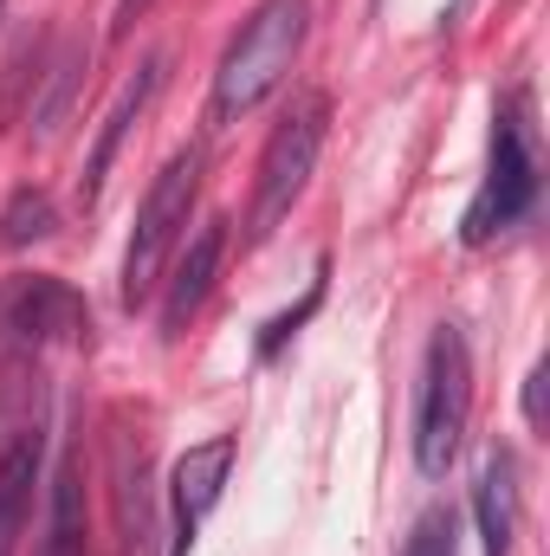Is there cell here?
Returning a JSON list of instances; mask_svg holds the SVG:
<instances>
[{"label":"cell","mask_w":550,"mask_h":556,"mask_svg":"<svg viewBox=\"0 0 550 556\" xmlns=\"http://www.w3.org/2000/svg\"><path fill=\"white\" fill-rule=\"evenodd\" d=\"M545 376H550L545 363L525 376V420H532V427H545Z\"/></svg>","instance_id":"obj_19"},{"label":"cell","mask_w":550,"mask_h":556,"mask_svg":"<svg viewBox=\"0 0 550 556\" xmlns=\"http://www.w3.org/2000/svg\"><path fill=\"white\" fill-rule=\"evenodd\" d=\"M162 78H168V59L162 52H149L142 59V72L117 91V104H111V117H104V130L91 142V162H85V201H98L104 194V175H111V162H117V149L130 142V130L142 124V111L155 104V91H162Z\"/></svg>","instance_id":"obj_9"},{"label":"cell","mask_w":550,"mask_h":556,"mask_svg":"<svg viewBox=\"0 0 550 556\" xmlns=\"http://www.w3.org/2000/svg\"><path fill=\"white\" fill-rule=\"evenodd\" d=\"M402 556H460V525H453V511H440V505L421 511Z\"/></svg>","instance_id":"obj_18"},{"label":"cell","mask_w":550,"mask_h":556,"mask_svg":"<svg viewBox=\"0 0 550 556\" xmlns=\"http://www.w3.org/2000/svg\"><path fill=\"white\" fill-rule=\"evenodd\" d=\"M304 26H311V0H260L253 7V20L234 33V46L221 52V72H214V98H208V124L214 130L253 117L291 78Z\"/></svg>","instance_id":"obj_1"},{"label":"cell","mask_w":550,"mask_h":556,"mask_svg":"<svg viewBox=\"0 0 550 556\" xmlns=\"http://www.w3.org/2000/svg\"><path fill=\"white\" fill-rule=\"evenodd\" d=\"M46 556H85V479H78V459H59V472H52Z\"/></svg>","instance_id":"obj_13"},{"label":"cell","mask_w":550,"mask_h":556,"mask_svg":"<svg viewBox=\"0 0 550 556\" xmlns=\"http://www.w3.org/2000/svg\"><path fill=\"white\" fill-rule=\"evenodd\" d=\"M0 337H13L20 350L78 343V337H91V304L65 278H13V285H0Z\"/></svg>","instance_id":"obj_6"},{"label":"cell","mask_w":550,"mask_h":556,"mask_svg":"<svg viewBox=\"0 0 550 556\" xmlns=\"http://www.w3.org/2000/svg\"><path fill=\"white\" fill-rule=\"evenodd\" d=\"M59 227V207L46 188H13L7 207H0V247H33Z\"/></svg>","instance_id":"obj_15"},{"label":"cell","mask_w":550,"mask_h":556,"mask_svg":"<svg viewBox=\"0 0 550 556\" xmlns=\"http://www.w3.org/2000/svg\"><path fill=\"white\" fill-rule=\"evenodd\" d=\"M142 7H149V0H117V13H111V39H124V33L137 26V20H142Z\"/></svg>","instance_id":"obj_20"},{"label":"cell","mask_w":550,"mask_h":556,"mask_svg":"<svg viewBox=\"0 0 550 556\" xmlns=\"http://www.w3.org/2000/svg\"><path fill=\"white\" fill-rule=\"evenodd\" d=\"M39 72H46V26L20 33V39H13V52H7V65H0V130L33 104L26 91L39 85Z\"/></svg>","instance_id":"obj_14"},{"label":"cell","mask_w":550,"mask_h":556,"mask_svg":"<svg viewBox=\"0 0 550 556\" xmlns=\"http://www.w3.org/2000/svg\"><path fill=\"white\" fill-rule=\"evenodd\" d=\"M85 72H91V52L72 39V46H59L52 59H46V72H39V98L26 104V124H33V137H59V124L72 117V104H78V91H85Z\"/></svg>","instance_id":"obj_12"},{"label":"cell","mask_w":550,"mask_h":556,"mask_svg":"<svg viewBox=\"0 0 550 556\" xmlns=\"http://www.w3.org/2000/svg\"><path fill=\"white\" fill-rule=\"evenodd\" d=\"M39 459L46 440L39 427H26L7 453H0V556H20V538L33 525V485H39Z\"/></svg>","instance_id":"obj_11"},{"label":"cell","mask_w":550,"mask_h":556,"mask_svg":"<svg viewBox=\"0 0 550 556\" xmlns=\"http://www.w3.org/2000/svg\"><path fill=\"white\" fill-rule=\"evenodd\" d=\"M0 7H7V0H0Z\"/></svg>","instance_id":"obj_21"},{"label":"cell","mask_w":550,"mask_h":556,"mask_svg":"<svg viewBox=\"0 0 550 556\" xmlns=\"http://www.w3.org/2000/svg\"><path fill=\"white\" fill-rule=\"evenodd\" d=\"M473 518H479V544H486V556H512V538H518V459H512L505 446H492L486 466H479Z\"/></svg>","instance_id":"obj_10"},{"label":"cell","mask_w":550,"mask_h":556,"mask_svg":"<svg viewBox=\"0 0 550 556\" xmlns=\"http://www.w3.org/2000/svg\"><path fill=\"white\" fill-rule=\"evenodd\" d=\"M473 415V356L453 324L427 337V376H421V408H414V466L421 479H440L460 453V433Z\"/></svg>","instance_id":"obj_4"},{"label":"cell","mask_w":550,"mask_h":556,"mask_svg":"<svg viewBox=\"0 0 550 556\" xmlns=\"http://www.w3.org/2000/svg\"><path fill=\"white\" fill-rule=\"evenodd\" d=\"M324 130H330V98L324 91H304L278 117V130L266 137V155H260V181H253V207H247V240H273V227L291 214V201L304 194V181L317 168Z\"/></svg>","instance_id":"obj_5"},{"label":"cell","mask_w":550,"mask_h":556,"mask_svg":"<svg viewBox=\"0 0 550 556\" xmlns=\"http://www.w3.org/2000/svg\"><path fill=\"white\" fill-rule=\"evenodd\" d=\"M195 194H201V149H175V155L162 162V175L149 181V194H142L137 233H130V253H124V285H117L124 311H142L149 291L162 285L175 240L188 233Z\"/></svg>","instance_id":"obj_3"},{"label":"cell","mask_w":550,"mask_h":556,"mask_svg":"<svg viewBox=\"0 0 550 556\" xmlns=\"http://www.w3.org/2000/svg\"><path fill=\"white\" fill-rule=\"evenodd\" d=\"M538 188H545V168H538L532 91H512V98L492 111V162H486V181H479L466 220H460V240H466V247L499 240L505 227H518V220L538 207Z\"/></svg>","instance_id":"obj_2"},{"label":"cell","mask_w":550,"mask_h":556,"mask_svg":"<svg viewBox=\"0 0 550 556\" xmlns=\"http://www.w3.org/2000/svg\"><path fill=\"white\" fill-rule=\"evenodd\" d=\"M227 472H234V433H214V440H201V446H188V453L175 459V472H168L175 544H168V556L195 551V538H201L208 511H214V505H221V492H227Z\"/></svg>","instance_id":"obj_7"},{"label":"cell","mask_w":550,"mask_h":556,"mask_svg":"<svg viewBox=\"0 0 550 556\" xmlns=\"http://www.w3.org/2000/svg\"><path fill=\"white\" fill-rule=\"evenodd\" d=\"M117 518H124V551L137 556L149 544V498H142V446H117Z\"/></svg>","instance_id":"obj_16"},{"label":"cell","mask_w":550,"mask_h":556,"mask_svg":"<svg viewBox=\"0 0 550 556\" xmlns=\"http://www.w3.org/2000/svg\"><path fill=\"white\" fill-rule=\"evenodd\" d=\"M324 278H330V260H324V266H317V278H311V291H304V298H298V304H291V311H278L273 324H266V330H260V363H273L278 350H285V343H291V337H298V324H304V317H311V311H317V304H324Z\"/></svg>","instance_id":"obj_17"},{"label":"cell","mask_w":550,"mask_h":556,"mask_svg":"<svg viewBox=\"0 0 550 556\" xmlns=\"http://www.w3.org/2000/svg\"><path fill=\"white\" fill-rule=\"evenodd\" d=\"M221 260H227V220H208V227L188 240V253L175 260V273L162 278V337H168V343H175V337L195 324V311L208 304Z\"/></svg>","instance_id":"obj_8"}]
</instances>
